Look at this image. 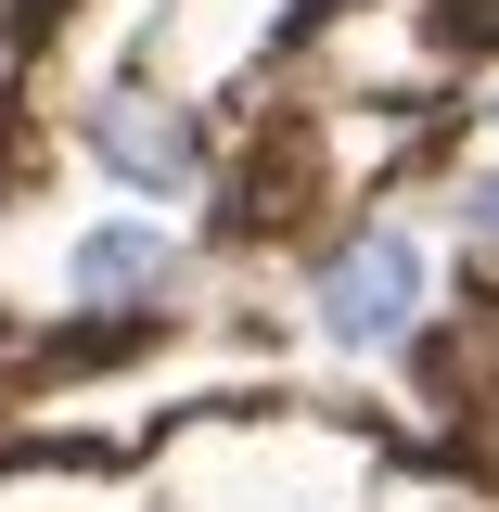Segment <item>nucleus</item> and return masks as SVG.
Returning a JSON list of instances; mask_svg holds the SVG:
<instances>
[{
  "label": "nucleus",
  "instance_id": "1",
  "mask_svg": "<svg viewBox=\"0 0 499 512\" xmlns=\"http://www.w3.org/2000/svg\"><path fill=\"white\" fill-rule=\"evenodd\" d=\"M308 320H320V346H346V359H397L436 320V256H423V231H397V218L346 231L308 269Z\"/></svg>",
  "mask_w": 499,
  "mask_h": 512
},
{
  "label": "nucleus",
  "instance_id": "3",
  "mask_svg": "<svg viewBox=\"0 0 499 512\" xmlns=\"http://www.w3.org/2000/svg\"><path fill=\"white\" fill-rule=\"evenodd\" d=\"M180 282V244L154 231V218H103V231H77V256H64V295L90 320H128V308H154Z\"/></svg>",
  "mask_w": 499,
  "mask_h": 512
},
{
  "label": "nucleus",
  "instance_id": "4",
  "mask_svg": "<svg viewBox=\"0 0 499 512\" xmlns=\"http://www.w3.org/2000/svg\"><path fill=\"white\" fill-rule=\"evenodd\" d=\"M448 205H461V231H474V244H487V256H499V167H474V180L448 192Z\"/></svg>",
  "mask_w": 499,
  "mask_h": 512
},
{
  "label": "nucleus",
  "instance_id": "5",
  "mask_svg": "<svg viewBox=\"0 0 499 512\" xmlns=\"http://www.w3.org/2000/svg\"><path fill=\"white\" fill-rule=\"evenodd\" d=\"M487 141H499V90H487Z\"/></svg>",
  "mask_w": 499,
  "mask_h": 512
},
{
  "label": "nucleus",
  "instance_id": "2",
  "mask_svg": "<svg viewBox=\"0 0 499 512\" xmlns=\"http://www.w3.org/2000/svg\"><path fill=\"white\" fill-rule=\"evenodd\" d=\"M90 154H103V180H128V192H192L205 180V128H192L180 103H154V90L90 103Z\"/></svg>",
  "mask_w": 499,
  "mask_h": 512
}]
</instances>
